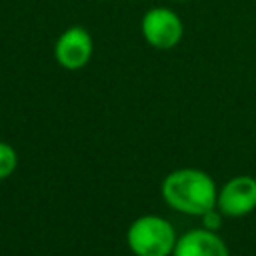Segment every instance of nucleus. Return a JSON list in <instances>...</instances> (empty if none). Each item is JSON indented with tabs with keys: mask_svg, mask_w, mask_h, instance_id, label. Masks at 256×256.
Masks as SVG:
<instances>
[{
	"mask_svg": "<svg viewBox=\"0 0 256 256\" xmlns=\"http://www.w3.org/2000/svg\"><path fill=\"white\" fill-rule=\"evenodd\" d=\"M164 200L178 212L202 216L216 206V184L214 180L196 168H180L170 172L162 182Z\"/></svg>",
	"mask_w": 256,
	"mask_h": 256,
	"instance_id": "1",
	"label": "nucleus"
},
{
	"mask_svg": "<svg viewBox=\"0 0 256 256\" xmlns=\"http://www.w3.org/2000/svg\"><path fill=\"white\" fill-rule=\"evenodd\" d=\"M126 240L136 256H168L178 238L168 220L160 216H140L130 224Z\"/></svg>",
	"mask_w": 256,
	"mask_h": 256,
	"instance_id": "2",
	"label": "nucleus"
},
{
	"mask_svg": "<svg viewBox=\"0 0 256 256\" xmlns=\"http://www.w3.org/2000/svg\"><path fill=\"white\" fill-rule=\"evenodd\" d=\"M140 30L144 40L158 50H170L178 46L184 36L182 18L166 6H154L146 10L140 22Z\"/></svg>",
	"mask_w": 256,
	"mask_h": 256,
	"instance_id": "3",
	"label": "nucleus"
},
{
	"mask_svg": "<svg viewBox=\"0 0 256 256\" xmlns=\"http://www.w3.org/2000/svg\"><path fill=\"white\" fill-rule=\"evenodd\" d=\"M94 42L86 28L70 26L66 28L54 44V58L66 70H80L92 58Z\"/></svg>",
	"mask_w": 256,
	"mask_h": 256,
	"instance_id": "4",
	"label": "nucleus"
},
{
	"mask_svg": "<svg viewBox=\"0 0 256 256\" xmlns=\"http://www.w3.org/2000/svg\"><path fill=\"white\" fill-rule=\"evenodd\" d=\"M218 210L224 216L240 218L256 208V180L252 176H236L228 180L216 198Z\"/></svg>",
	"mask_w": 256,
	"mask_h": 256,
	"instance_id": "5",
	"label": "nucleus"
},
{
	"mask_svg": "<svg viewBox=\"0 0 256 256\" xmlns=\"http://www.w3.org/2000/svg\"><path fill=\"white\" fill-rule=\"evenodd\" d=\"M174 256H230L222 238L214 234V230H190L176 240L172 250Z\"/></svg>",
	"mask_w": 256,
	"mask_h": 256,
	"instance_id": "6",
	"label": "nucleus"
},
{
	"mask_svg": "<svg viewBox=\"0 0 256 256\" xmlns=\"http://www.w3.org/2000/svg\"><path fill=\"white\" fill-rule=\"evenodd\" d=\"M18 164V156L16 150L8 144V142H0V180L8 178Z\"/></svg>",
	"mask_w": 256,
	"mask_h": 256,
	"instance_id": "7",
	"label": "nucleus"
},
{
	"mask_svg": "<svg viewBox=\"0 0 256 256\" xmlns=\"http://www.w3.org/2000/svg\"><path fill=\"white\" fill-rule=\"evenodd\" d=\"M202 220H204V226L208 230H218L220 228V222H222V212L216 210V208H210L208 212L202 214Z\"/></svg>",
	"mask_w": 256,
	"mask_h": 256,
	"instance_id": "8",
	"label": "nucleus"
},
{
	"mask_svg": "<svg viewBox=\"0 0 256 256\" xmlns=\"http://www.w3.org/2000/svg\"><path fill=\"white\" fill-rule=\"evenodd\" d=\"M176 2H184V0H176Z\"/></svg>",
	"mask_w": 256,
	"mask_h": 256,
	"instance_id": "9",
	"label": "nucleus"
}]
</instances>
